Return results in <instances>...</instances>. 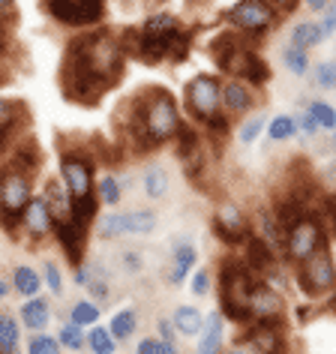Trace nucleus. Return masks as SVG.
Listing matches in <instances>:
<instances>
[{"label": "nucleus", "mask_w": 336, "mask_h": 354, "mask_svg": "<svg viewBox=\"0 0 336 354\" xmlns=\"http://www.w3.org/2000/svg\"><path fill=\"white\" fill-rule=\"evenodd\" d=\"M123 60H127V48H123L120 37H114L111 30L78 37L66 48L64 73H60L64 93L82 105L102 100V93L123 73Z\"/></svg>", "instance_id": "obj_1"}, {"label": "nucleus", "mask_w": 336, "mask_h": 354, "mask_svg": "<svg viewBox=\"0 0 336 354\" xmlns=\"http://www.w3.org/2000/svg\"><path fill=\"white\" fill-rule=\"evenodd\" d=\"M120 42L127 55H136L144 64L159 60H183L189 55V33L171 12H153L138 30H123Z\"/></svg>", "instance_id": "obj_2"}, {"label": "nucleus", "mask_w": 336, "mask_h": 354, "mask_svg": "<svg viewBox=\"0 0 336 354\" xmlns=\"http://www.w3.org/2000/svg\"><path fill=\"white\" fill-rule=\"evenodd\" d=\"M183 129L180 109L174 102V96L162 91V87H147L138 96V105H132V120H129V136H136L138 145L153 147L174 141L178 132Z\"/></svg>", "instance_id": "obj_3"}, {"label": "nucleus", "mask_w": 336, "mask_h": 354, "mask_svg": "<svg viewBox=\"0 0 336 354\" xmlns=\"http://www.w3.org/2000/svg\"><path fill=\"white\" fill-rule=\"evenodd\" d=\"M214 60L228 78H241L252 87H264L270 82V66L268 60L252 51V39L241 37L237 30L219 33L214 42Z\"/></svg>", "instance_id": "obj_4"}, {"label": "nucleus", "mask_w": 336, "mask_h": 354, "mask_svg": "<svg viewBox=\"0 0 336 354\" xmlns=\"http://www.w3.org/2000/svg\"><path fill=\"white\" fill-rule=\"evenodd\" d=\"M252 268L243 259H232L223 261L219 268V313L234 324H250V291H252Z\"/></svg>", "instance_id": "obj_5"}, {"label": "nucleus", "mask_w": 336, "mask_h": 354, "mask_svg": "<svg viewBox=\"0 0 336 354\" xmlns=\"http://www.w3.org/2000/svg\"><path fill=\"white\" fill-rule=\"evenodd\" d=\"M327 243V223L324 216L312 210L304 219H297L291 228H286V237H282V259L291 268L304 264L315 250H321Z\"/></svg>", "instance_id": "obj_6"}, {"label": "nucleus", "mask_w": 336, "mask_h": 354, "mask_svg": "<svg viewBox=\"0 0 336 354\" xmlns=\"http://www.w3.org/2000/svg\"><path fill=\"white\" fill-rule=\"evenodd\" d=\"M30 198H33L30 171H24L19 165H6L0 171V223H3V228L10 234L21 223Z\"/></svg>", "instance_id": "obj_7"}, {"label": "nucleus", "mask_w": 336, "mask_h": 354, "mask_svg": "<svg viewBox=\"0 0 336 354\" xmlns=\"http://www.w3.org/2000/svg\"><path fill=\"white\" fill-rule=\"evenodd\" d=\"M295 282L309 300L333 295L336 291V261H333L330 243H324L321 250H315L304 264H297Z\"/></svg>", "instance_id": "obj_8"}, {"label": "nucleus", "mask_w": 336, "mask_h": 354, "mask_svg": "<svg viewBox=\"0 0 336 354\" xmlns=\"http://www.w3.org/2000/svg\"><path fill=\"white\" fill-rule=\"evenodd\" d=\"M225 21L232 24V30L255 42V39H264L277 28L279 10L273 3H268V0H237L232 10L225 12Z\"/></svg>", "instance_id": "obj_9"}, {"label": "nucleus", "mask_w": 336, "mask_h": 354, "mask_svg": "<svg viewBox=\"0 0 336 354\" xmlns=\"http://www.w3.org/2000/svg\"><path fill=\"white\" fill-rule=\"evenodd\" d=\"M183 100H187V111L192 118L198 123H207L210 118L223 114V82L210 73H198L187 82Z\"/></svg>", "instance_id": "obj_10"}, {"label": "nucleus", "mask_w": 336, "mask_h": 354, "mask_svg": "<svg viewBox=\"0 0 336 354\" xmlns=\"http://www.w3.org/2000/svg\"><path fill=\"white\" fill-rule=\"evenodd\" d=\"M156 214L153 210H120V214H105L96 223V234L111 241V237H141L156 232Z\"/></svg>", "instance_id": "obj_11"}, {"label": "nucleus", "mask_w": 336, "mask_h": 354, "mask_svg": "<svg viewBox=\"0 0 336 354\" xmlns=\"http://www.w3.org/2000/svg\"><path fill=\"white\" fill-rule=\"evenodd\" d=\"M286 324V297L268 279H255L250 291V324Z\"/></svg>", "instance_id": "obj_12"}, {"label": "nucleus", "mask_w": 336, "mask_h": 354, "mask_svg": "<svg viewBox=\"0 0 336 354\" xmlns=\"http://www.w3.org/2000/svg\"><path fill=\"white\" fill-rule=\"evenodd\" d=\"M60 180H64L66 192L73 196V201L93 198V162L75 150H66L60 156Z\"/></svg>", "instance_id": "obj_13"}, {"label": "nucleus", "mask_w": 336, "mask_h": 354, "mask_svg": "<svg viewBox=\"0 0 336 354\" xmlns=\"http://www.w3.org/2000/svg\"><path fill=\"white\" fill-rule=\"evenodd\" d=\"M237 345H246L252 354H288L286 324H243L237 333Z\"/></svg>", "instance_id": "obj_14"}, {"label": "nucleus", "mask_w": 336, "mask_h": 354, "mask_svg": "<svg viewBox=\"0 0 336 354\" xmlns=\"http://www.w3.org/2000/svg\"><path fill=\"white\" fill-rule=\"evenodd\" d=\"M51 19L66 28H87L96 24L105 12V0H46Z\"/></svg>", "instance_id": "obj_15"}, {"label": "nucleus", "mask_w": 336, "mask_h": 354, "mask_svg": "<svg viewBox=\"0 0 336 354\" xmlns=\"http://www.w3.org/2000/svg\"><path fill=\"white\" fill-rule=\"evenodd\" d=\"M214 234L225 246H243L252 237V225L234 201H223L214 214Z\"/></svg>", "instance_id": "obj_16"}, {"label": "nucleus", "mask_w": 336, "mask_h": 354, "mask_svg": "<svg viewBox=\"0 0 336 354\" xmlns=\"http://www.w3.org/2000/svg\"><path fill=\"white\" fill-rule=\"evenodd\" d=\"M255 109V87L241 78H225L223 82V111L228 118H246Z\"/></svg>", "instance_id": "obj_17"}, {"label": "nucleus", "mask_w": 336, "mask_h": 354, "mask_svg": "<svg viewBox=\"0 0 336 354\" xmlns=\"http://www.w3.org/2000/svg\"><path fill=\"white\" fill-rule=\"evenodd\" d=\"M198 261V250L192 241H178L171 255H168V268H165V282L168 286H183L192 277V268Z\"/></svg>", "instance_id": "obj_18"}, {"label": "nucleus", "mask_w": 336, "mask_h": 354, "mask_svg": "<svg viewBox=\"0 0 336 354\" xmlns=\"http://www.w3.org/2000/svg\"><path fill=\"white\" fill-rule=\"evenodd\" d=\"M87 232H91V223H82V219H75V216H69V219H64V223H57V228H55V234H57L60 246H64L66 259L73 261L75 268L82 264Z\"/></svg>", "instance_id": "obj_19"}, {"label": "nucleus", "mask_w": 336, "mask_h": 354, "mask_svg": "<svg viewBox=\"0 0 336 354\" xmlns=\"http://www.w3.org/2000/svg\"><path fill=\"white\" fill-rule=\"evenodd\" d=\"M21 225H24V232H28L33 241H42V237H48L51 232H55L57 223H55V214H51L46 196H33L30 198V205H28V210H24V216H21Z\"/></svg>", "instance_id": "obj_20"}, {"label": "nucleus", "mask_w": 336, "mask_h": 354, "mask_svg": "<svg viewBox=\"0 0 336 354\" xmlns=\"http://www.w3.org/2000/svg\"><path fill=\"white\" fill-rule=\"evenodd\" d=\"M223 336H225V315L214 309L205 315V327L198 333L196 354H223Z\"/></svg>", "instance_id": "obj_21"}, {"label": "nucleus", "mask_w": 336, "mask_h": 354, "mask_svg": "<svg viewBox=\"0 0 336 354\" xmlns=\"http://www.w3.org/2000/svg\"><path fill=\"white\" fill-rule=\"evenodd\" d=\"M321 42H324L321 21H315V19H304V21H297L295 28L288 30V42H286V46L300 48V51H312V48L321 46Z\"/></svg>", "instance_id": "obj_22"}, {"label": "nucleus", "mask_w": 336, "mask_h": 354, "mask_svg": "<svg viewBox=\"0 0 336 354\" xmlns=\"http://www.w3.org/2000/svg\"><path fill=\"white\" fill-rule=\"evenodd\" d=\"M46 201L51 207V214H55V223H64V219L73 216V196L66 192L64 180H46Z\"/></svg>", "instance_id": "obj_23"}, {"label": "nucleus", "mask_w": 336, "mask_h": 354, "mask_svg": "<svg viewBox=\"0 0 336 354\" xmlns=\"http://www.w3.org/2000/svg\"><path fill=\"white\" fill-rule=\"evenodd\" d=\"M141 187H144V196L150 201L165 198V192H168V168L162 162H147L144 171H141Z\"/></svg>", "instance_id": "obj_24"}, {"label": "nucleus", "mask_w": 336, "mask_h": 354, "mask_svg": "<svg viewBox=\"0 0 336 354\" xmlns=\"http://www.w3.org/2000/svg\"><path fill=\"white\" fill-rule=\"evenodd\" d=\"M21 322L24 327H30V330H42V327H48L51 322V306H48V300L46 297H30V300H24L21 304Z\"/></svg>", "instance_id": "obj_25"}, {"label": "nucleus", "mask_w": 336, "mask_h": 354, "mask_svg": "<svg viewBox=\"0 0 336 354\" xmlns=\"http://www.w3.org/2000/svg\"><path fill=\"white\" fill-rule=\"evenodd\" d=\"M171 322L174 327H178V333L180 336H198L201 333V327H205V313H201L198 306H192V304H183L174 309V315H171Z\"/></svg>", "instance_id": "obj_26"}, {"label": "nucleus", "mask_w": 336, "mask_h": 354, "mask_svg": "<svg viewBox=\"0 0 336 354\" xmlns=\"http://www.w3.org/2000/svg\"><path fill=\"white\" fill-rule=\"evenodd\" d=\"M136 327H138V313L136 309H118V313L111 315V322H109V330H111V336L118 342L129 339V336L136 333Z\"/></svg>", "instance_id": "obj_27"}, {"label": "nucleus", "mask_w": 336, "mask_h": 354, "mask_svg": "<svg viewBox=\"0 0 336 354\" xmlns=\"http://www.w3.org/2000/svg\"><path fill=\"white\" fill-rule=\"evenodd\" d=\"M12 286L21 297H37L42 288V277L33 268H28V264H21V268H15V273H12Z\"/></svg>", "instance_id": "obj_28"}, {"label": "nucleus", "mask_w": 336, "mask_h": 354, "mask_svg": "<svg viewBox=\"0 0 336 354\" xmlns=\"http://www.w3.org/2000/svg\"><path fill=\"white\" fill-rule=\"evenodd\" d=\"M264 132H268L270 141H291V138L300 136L295 114H277V118H270L268 120V129H264Z\"/></svg>", "instance_id": "obj_29"}, {"label": "nucleus", "mask_w": 336, "mask_h": 354, "mask_svg": "<svg viewBox=\"0 0 336 354\" xmlns=\"http://www.w3.org/2000/svg\"><path fill=\"white\" fill-rule=\"evenodd\" d=\"M19 120H21V105H19V102L0 100V147L10 141V136L15 132V127H19Z\"/></svg>", "instance_id": "obj_30"}, {"label": "nucleus", "mask_w": 336, "mask_h": 354, "mask_svg": "<svg viewBox=\"0 0 336 354\" xmlns=\"http://www.w3.org/2000/svg\"><path fill=\"white\" fill-rule=\"evenodd\" d=\"M264 129H268V120H264L261 111L246 114V118L241 120V129H237V138H241V145H255Z\"/></svg>", "instance_id": "obj_31"}, {"label": "nucleus", "mask_w": 336, "mask_h": 354, "mask_svg": "<svg viewBox=\"0 0 336 354\" xmlns=\"http://www.w3.org/2000/svg\"><path fill=\"white\" fill-rule=\"evenodd\" d=\"M87 348H91L93 354H114V351H118V339L111 336L109 327L96 324L93 330L87 333Z\"/></svg>", "instance_id": "obj_32"}, {"label": "nucleus", "mask_w": 336, "mask_h": 354, "mask_svg": "<svg viewBox=\"0 0 336 354\" xmlns=\"http://www.w3.org/2000/svg\"><path fill=\"white\" fill-rule=\"evenodd\" d=\"M306 111L312 114L315 123H318L321 129H330V132L336 129V109H333L330 102H324V100H309V102H306Z\"/></svg>", "instance_id": "obj_33"}, {"label": "nucleus", "mask_w": 336, "mask_h": 354, "mask_svg": "<svg viewBox=\"0 0 336 354\" xmlns=\"http://www.w3.org/2000/svg\"><path fill=\"white\" fill-rule=\"evenodd\" d=\"M57 342L64 345V348H69V351H78V348H84L87 345V333H84L82 324L66 322L64 327H60V333H57Z\"/></svg>", "instance_id": "obj_34"}, {"label": "nucleus", "mask_w": 336, "mask_h": 354, "mask_svg": "<svg viewBox=\"0 0 336 354\" xmlns=\"http://www.w3.org/2000/svg\"><path fill=\"white\" fill-rule=\"evenodd\" d=\"M96 196H100V201L105 207H118L120 205V196H123V187L120 180L114 174H105L100 180V187H96Z\"/></svg>", "instance_id": "obj_35"}, {"label": "nucleus", "mask_w": 336, "mask_h": 354, "mask_svg": "<svg viewBox=\"0 0 336 354\" xmlns=\"http://www.w3.org/2000/svg\"><path fill=\"white\" fill-rule=\"evenodd\" d=\"M69 322H75L82 327H96V322H100V306L91 304V300H78V304H73V309H69Z\"/></svg>", "instance_id": "obj_36"}, {"label": "nucleus", "mask_w": 336, "mask_h": 354, "mask_svg": "<svg viewBox=\"0 0 336 354\" xmlns=\"http://www.w3.org/2000/svg\"><path fill=\"white\" fill-rule=\"evenodd\" d=\"M282 64H286V69L291 75H306L309 73V51L286 46V48H282Z\"/></svg>", "instance_id": "obj_37"}, {"label": "nucleus", "mask_w": 336, "mask_h": 354, "mask_svg": "<svg viewBox=\"0 0 336 354\" xmlns=\"http://www.w3.org/2000/svg\"><path fill=\"white\" fill-rule=\"evenodd\" d=\"M312 84L321 91H336V60H321L312 66Z\"/></svg>", "instance_id": "obj_38"}, {"label": "nucleus", "mask_w": 336, "mask_h": 354, "mask_svg": "<svg viewBox=\"0 0 336 354\" xmlns=\"http://www.w3.org/2000/svg\"><path fill=\"white\" fill-rule=\"evenodd\" d=\"M136 354H180V348H178V342H165L159 336H144L136 345Z\"/></svg>", "instance_id": "obj_39"}, {"label": "nucleus", "mask_w": 336, "mask_h": 354, "mask_svg": "<svg viewBox=\"0 0 336 354\" xmlns=\"http://www.w3.org/2000/svg\"><path fill=\"white\" fill-rule=\"evenodd\" d=\"M60 348L64 345L57 342V336H48V333H37L28 342V354H60Z\"/></svg>", "instance_id": "obj_40"}, {"label": "nucleus", "mask_w": 336, "mask_h": 354, "mask_svg": "<svg viewBox=\"0 0 336 354\" xmlns=\"http://www.w3.org/2000/svg\"><path fill=\"white\" fill-rule=\"evenodd\" d=\"M189 288H192V295H196V297H207V295H210V288H214V273H210L207 268L192 270Z\"/></svg>", "instance_id": "obj_41"}, {"label": "nucleus", "mask_w": 336, "mask_h": 354, "mask_svg": "<svg viewBox=\"0 0 336 354\" xmlns=\"http://www.w3.org/2000/svg\"><path fill=\"white\" fill-rule=\"evenodd\" d=\"M201 127L207 129V136L210 138H225L228 132H232V118L223 111V114H216V118H210L207 123H201Z\"/></svg>", "instance_id": "obj_42"}, {"label": "nucleus", "mask_w": 336, "mask_h": 354, "mask_svg": "<svg viewBox=\"0 0 336 354\" xmlns=\"http://www.w3.org/2000/svg\"><path fill=\"white\" fill-rule=\"evenodd\" d=\"M295 120H297V132H300V136H306V138H315L318 132H321V127H318L315 118H312V114H309L306 109H300V111L295 114Z\"/></svg>", "instance_id": "obj_43"}, {"label": "nucleus", "mask_w": 336, "mask_h": 354, "mask_svg": "<svg viewBox=\"0 0 336 354\" xmlns=\"http://www.w3.org/2000/svg\"><path fill=\"white\" fill-rule=\"evenodd\" d=\"M42 279H46V286H48L51 295H60V291H64V279H60V270H57L55 261L42 264Z\"/></svg>", "instance_id": "obj_44"}, {"label": "nucleus", "mask_w": 336, "mask_h": 354, "mask_svg": "<svg viewBox=\"0 0 336 354\" xmlns=\"http://www.w3.org/2000/svg\"><path fill=\"white\" fill-rule=\"evenodd\" d=\"M87 291H91L93 297H100V300H109V295H111V288H109V277H105L102 270H96L93 277H91V282H87Z\"/></svg>", "instance_id": "obj_45"}, {"label": "nucleus", "mask_w": 336, "mask_h": 354, "mask_svg": "<svg viewBox=\"0 0 336 354\" xmlns=\"http://www.w3.org/2000/svg\"><path fill=\"white\" fill-rule=\"evenodd\" d=\"M321 30H324V39L336 37V0H330V6L321 12Z\"/></svg>", "instance_id": "obj_46"}, {"label": "nucleus", "mask_w": 336, "mask_h": 354, "mask_svg": "<svg viewBox=\"0 0 336 354\" xmlns=\"http://www.w3.org/2000/svg\"><path fill=\"white\" fill-rule=\"evenodd\" d=\"M156 330H159V339H165V342H178V336H180L171 318H159V322H156Z\"/></svg>", "instance_id": "obj_47"}, {"label": "nucleus", "mask_w": 336, "mask_h": 354, "mask_svg": "<svg viewBox=\"0 0 336 354\" xmlns=\"http://www.w3.org/2000/svg\"><path fill=\"white\" fill-rule=\"evenodd\" d=\"M120 264L127 268V273H141V255L132 252V250H127L120 255Z\"/></svg>", "instance_id": "obj_48"}, {"label": "nucleus", "mask_w": 336, "mask_h": 354, "mask_svg": "<svg viewBox=\"0 0 336 354\" xmlns=\"http://www.w3.org/2000/svg\"><path fill=\"white\" fill-rule=\"evenodd\" d=\"M15 15V0H0V21L12 19Z\"/></svg>", "instance_id": "obj_49"}, {"label": "nucleus", "mask_w": 336, "mask_h": 354, "mask_svg": "<svg viewBox=\"0 0 336 354\" xmlns=\"http://www.w3.org/2000/svg\"><path fill=\"white\" fill-rule=\"evenodd\" d=\"M87 282H91V270H87L84 264H78V268H75V286H84L87 288Z\"/></svg>", "instance_id": "obj_50"}, {"label": "nucleus", "mask_w": 336, "mask_h": 354, "mask_svg": "<svg viewBox=\"0 0 336 354\" xmlns=\"http://www.w3.org/2000/svg\"><path fill=\"white\" fill-rule=\"evenodd\" d=\"M304 3H306L309 12H324L327 6H330V0H304Z\"/></svg>", "instance_id": "obj_51"}, {"label": "nucleus", "mask_w": 336, "mask_h": 354, "mask_svg": "<svg viewBox=\"0 0 336 354\" xmlns=\"http://www.w3.org/2000/svg\"><path fill=\"white\" fill-rule=\"evenodd\" d=\"M223 354H252L246 345H234V348H228V351H223Z\"/></svg>", "instance_id": "obj_52"}, {"label": "nucleus", "mask_w": 336, "mask_h": 354, "mask_svg": "<svg viewBox=\"0 0 336 354\" xmlns=\"http://www.w3.org/2000/svg\"><path fill=\"white\" fill-rule=\"evenodd\" d=\"M268 3H273V6H277V10L282 12V6H291V3H295V0H268Z\"/></svg>", "instance_id": "obj_53"}, {"label": "nucleus", "mask_w": 336, "mask_h": 354, "mask_svg": "<svg viewBox=\"0 0 336 354\" xmlns=\"http://www.w3.org/2000/svg\"><path fill=\"white\" fill-rule=\"evenodd\" d=\"M3 297H6V282L0 279V300H3Z\"/></svg>", "instance_id": "obj_54"}, {"label": "nucleus", "mask_w": 336, "mask_h": 354, "mask_svg": "<svg viewBox=\"0 0 336 354\" xmlns=\"http://www.w3.org/2000/svg\"><path fill=\"white\" fill-rule=\"evenodd\" d=\"M333 147H336V129H333Z\"/></svg>", "instance_id": "obj_55"}]
</instances>
